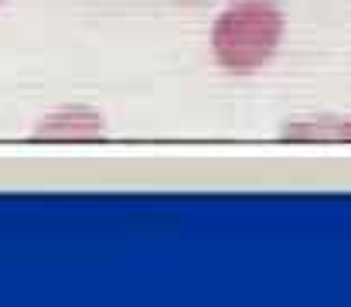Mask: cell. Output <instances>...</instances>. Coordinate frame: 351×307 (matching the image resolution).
Segmentation results:
<instances>
[{
	"mask_svg": "<svg viewBox=\"0 0 351 307\" xmlns=\"http://www.w3.org/2000/svg\"><path fill=\"white\" fill-rule=\"evenodd\" d=\"M280 137H287V140H335V144H341V140H351V116H335V113L297 116V120H287Z\"/></svg>",
	"mask_w": 351,
	"mask_h": 307,
	"instance_id": "cell-3",
	"label": "cell"
},
{
	"mask_svg": "<svg viewBox=\"0 0 351 307\" xmlns=\"http://www.w3.org/2000/svg\"><path fill=\"white\" fill-rule=\"evenodd\" d=\"M283 41L276 0H232L212 24V55L229 76L259 72Z\"/></svg>",
	"mask_w": 351,
	"mask_h": 307,
	"instance_id": "cell-1",
	"label": "cell"
},
{
	"mask_svg": "<svg viewBox=\"0 0 351 307\" xmlns=\"http://www.w3.org/2000/svg\"><path fill=\"white\" fill-rule=\"evenodd\" d=\"M103 133H106V120H103V113H96L89 106H62V109L41 116L34 126L38 140H96Z\"/></svg>",
	"mask_w": 351,
	"mask_h": 307,
	"instance_id": "cell-2",
	"label": "cell"
},
{
	"mask_svg": "<svg viewBox=\"0 0 351 307\" xmlns=\"http://www.w3.org/2000/svg\"><path fill=\"white\" fill-rule=\"evenodd\" d=\"M195 3H198V0H195Z\"/></svg>",
	"mask_w": 351,
	"mask_h": 307,
	"instance_id": "cell-4",
	"label": "cell"
},
{
	"mask_svg": "<svg viewBox=\"0 0 351 307\" xmlns=\"http://www.w3.org/2000/svg\"><path fill=\"white\" fill-rule=\"evenodd\" d=\"M0 3H3V0H0Z\"/></svg>",
	"mask_w": 351,
	"mask_h": 307,
	"instance_id": "cell-5",
	"label": "cell"
}]
</instances>
